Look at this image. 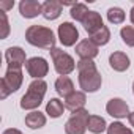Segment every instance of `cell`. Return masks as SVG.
I'll return each instance as SVG.
<instances>
[{"label":"cell","instance_id":"52a82bcc","mask_svg":"<svg viewBox=\"0 0 134 134\" xmlns=\"http://www.w3.org/2000/svg\"><path fill=\"white\" fill-rule=\"evenodd\" d=\"M58 40L65 47H71L76 44V41L79 40V32L76 29V25H73L71 22H62L58 25Z\"/></svg>","mask_w":134,"mask_h":134},{"label":"cell","instance_id":"5b68a950","mask_svg":"<svg viewBox=\"0 0 134 134\" xmlns=\"http://www.w3.org/2000/svg\"><path fill=\"white\" fill-rule=\"evenodd\" d=\"M24 81V74L22 71H16V70H7L5 76L0 81V98L5 99L10 93H14L21 88Z\"/></svg>","mask_w":134,"mask_h":134},{"label":"cell","instance_id":"9c48e42d","mask_svg":"<svg viewBox=\"0 0 134 134\" xmlns=\"http://www.w3.org/2000/svg\"><path fill=\"white\" fill-rule=\"evenodd\" d=\"M5 60L8 63V70H16V71H21V68L27 63L25 60V52L22 47L19 46H13V47H8L5 51Z\"/></svg>","mask_w":134,"mask_h":134},{"label":"cell","instance_id":"6da1fadb","mask_svg":"<svg viewBox=\"0 0 134 134\" xmlns=\"http://www.w3.org/2000/svg\"><path fill=\"white\" fill-rule=\"evenodd\" d=\"M77 71H79V85L85 93H95L101 88L103 77L96 70V65L93 60H79L77 62Z\"/></svg>","mask_w":134,"mask_h":134},{"label":"cell","instance_id":"e0dca14e","mask_svg":"<svg viewBox=\"0 0 134 134\" xmlns=\"http://www.w3.org/2000/svg\"><path fill=\"white\" fill-rule=\"evenodd\" d=\"M55 92H57L60 96L66 98V96H70L73 92H76V90H74L73 81H71L68 76H60V77L55 81Z\"/></svg>","mask_w":134,"mask_h":134},{"label":"cell","instance_id":"83f0119b","mask_svg":"<svg viewBox=\"0 0 134 134\" xmlns=\"http://www.w3.org/2000/svg\"><path fill=\"white\" fill-rule=\"evenodd\" d=\"M2 134H22L19 129H16V128H8V129H5Z\"/></svg>","mask_w":134,"mask_h":134},{"label":"cell","instance_id":"5bb4252c","mask_svg":"<svg viewBox=\"0 0 134 134\" xmlns=\"http://www.w3.org/2000/svg\"><path fill=\"white\" fill-rule=\"evenodd\" d=\"M82 25H84V29H85V32H87L88 35H93V33H96L99 29L104 27V22H103V18H101V14H99L98 11H90V13L85 16Z\"/></svg>","mask_w":134,"mask_h":134},{"label":"cell","instance_id":"d6986e66","mask_svg":"<svg viewBox=\"0 0 134 134\" xmlns=\"http://www.w3.org/2000/svg\"><path fill=\"white\" fill-rule=\"evenodd\" d=\"M107 123L101 115H90L88 121H87V129L93 134H101L104 131H107Z\"/></svg>","mask_w":134,"mask_h":134},{"label":"cell","instance_id":"ffe728a7","mask_svg":"<svg viewBox=\"0 0 134 134\" xmlns=\"http://www.w3.org/2000/svg\"><path fill=\"white\" fill-rule=\"evenodd\" d=\"M65 104L58 99V98H51L46 104V114L51 117V118H58L62 117L63 110H65Z\"/></svg>","mask_w":134,"mask_h":134},{"label":"cell","instance_id":"7c38bea8","mask_svg":"<svg viewBox=\"0 0 134 134\" xmlns=\"http://www.w3.org/2000/svg\"><path fill=\"white\" fill-rule=\"evenodd\" d=\"M19 13L25 19H33L38 14H43V5L36 0H22L19 3Z\"/></svg>","mask_w":134,"mask_h":134},{"label":"cell","instance_id":"7a4b0ae2","mask_svg":"<svg viewBox=\"0 0 134 134\" xmlns=\"http://www.w3.org/2000/svg\"><path fill=\"white\" fill-rule=\"evenodd\" d=\"M25 40L29 44L35 47H43V49H54L55 47V35L49 27L43 25H30L25 30Z\"/></svg>","mask_w":134,"mask_h":134},{"label":"cell","instance_id":"2e32d148","mask_svg":"<svg viewBox=\"0 0 134 134\" xmlns=\"http://www.w3.org/2000/svg\"><path fill=\"white\" fill-rule=\"evenodd\" d=\"M62 11H63L62 2H57V0H47V2L43 3V16L47 21H55L57 18H60Z\"/></svg>","mask_w":134,"mask_h":134},{"label":"cell","instance_id":"4dcf8cb0","mask_svg":"<svg viewBox=\"0 0 134 134\" xmlns=\"http://www.w3.org/2000/svg\"><path fill=\"white\" fill-rule=\"evenodd\" d=\"M132 95H134V82H132Z\"/></svg>","mask_w":134,"mask_h":134},{"label":"cell","instance_id":"7402d4cb","mask_svg":"<svg viewBox=\"0 0 134 134\" xmlns=\"http://www.w3.org/2000/svg\"><path fill=\"white\" fill-rule=\"evenodd\" d=\"M88 13H90V11H88V8H87L85 3H74V5L71 7V11H70L71 18H73L74 21H79V22H84V19H85V16H87Z\"/></svg>","mask_w":134,"mask_h":134},{"label":"cell","instance_id":"277c9868","mask_svg":"<svg viewBox=\"0 0 134 134\" xmlns=\"http://www.w3.org/2000/svg\"><path fill=\"white\" fill-rule=\"evenodd\" d=\"M49 52H51V58L54 62V68L60 76H68L76 70L77 65L70 54H66L65 51H62L58 47H54Z\"/></svg>","mask_w":134,"mask_h":134},{"label":"cell","instance_id":"d4e9b609","mask_svg":"<svg viewBox=\"0 0 134 134\" xmlns=\"http://www.w3.org/2000/svg\"><path fill=\"white\" fill-rule=\"evenodd\" d=\"M107 134H132V131L120 121H112L107 126Z\"/></svg>","mask_w":134,"mask_h":134},{"label":"cell","instance_id":"3957f363","mask_svg":"<svg viewBox=\"0 0 134 134\" xmlns=\"http://www.w3.org/2000/svg\"><path fill=\"white\" fill-rule=\"evenodd\" d=\"M46 90H47V84L43 79H33L29 84L27 93L21 98V109L35 110L36 107H40L46 95Z\"/></svg>","mask_w":134,"mask_h":134},{"label":"cell","instance_id":"8fae6325","mask_svg":"<svg viewBox=\"0 0 134 134\" xmlns=\"http://www.w3.org/2000/svg\"><path fill=\"white\" fill-rule=\"evenodd\" d=\"M98 46L88 40H82L76 44V54L81 57V60H93L98 55Z\"/></svg>","mask_w":134,"mask_h":134},{"label":"cell","instance_id":"cb8c5ba5","mask_svg":"<svg viewBox=\"0 0 134 134\" xmlns=\"http://www.w3.org/2000/svg\"><path fill=\"white\" fill-rule=\"evenodd\" d=\"M120 36L126 46L134 47V25H125L120 30Z\"/></svg>","mask_w":134,"mask_h":134},{"label":"cell","instance_id":"4fadbf2b","mask_svg":"<svg viewBox=\"0 0 134 134\" xmlns=\"http://www.w3.org/2000/svg\"><path fill=\"white\" fill-rule=\"evenodd\" d=\"M109 65H110V68H112L114 71L123 73V71H126V70L129 68L131 62H129V57H128L125 52L117 51V52H112V54L109 55Z\"/></svg>","mask_w":134,"mask_h":134},{"label":"cell","instance_id":"f546056e","mask_svg":"<svg viewBox=\"0 0 134 134\" xmlns=\"http://www.w3.org/2000/svg\"><path fill=\"white\" fill-rule=\"evenodd\" d=\"M129 19H131V24L134 25V7H132L131 11H129Z\"/></svg>","mask_w":134,"mask_h":134},{"label":"cell","instance_id":"44dd1931","mask_svg":"<svg viewBox=\"0 0 134 134\" xmlns=\"http://www.w3.org/2000/svg\"><path fill=\"white\" fill-rule=\"evenodd\" d=\"M109 40H110V30L104 25L103 29H99L96 33H93V35H90V41H93L98 47L99 46H106L107 43H109Z\"/></svg>","mask_w":134,"mask_h":134},{"label":"cell","instance_id":"ac0fdd59","mask_svg":"<svg viewBox=\"0 0 134 134\" xmlns=\"http://www.w3.org/2000/svg\"><path fill=\"white\" fill-rule=\"evenodd\" d=\"M25 125L30 129H40L46 125V115L40 110H32L25 115Z\"/></svg>","mask_w":134,"mask_h":134},{"label":"cell","instance_id":"484cf974","mask_svg":"<svg viewBox=\"0 0 134 134\" xmlns=\"http://www.w3.org/2000/svg\"><path fill=\"white\" fill-rule=\"evenodd\" d=\"M0 19H2V33L0 38L5 40L10 33V24H8V18H7V11H0Z\"/></svg>","mask_w":134,"mask_h":134},{"label":"cell","instance_id":"f1b7e54d","mask_svg":"<svg viewBox=\"0 0 134 134\" xmlns=\"http://www.w3.org/2000/svg\"><path fill=\"white\" fill-rule=\"evenodd\" d=\"M128 120H129V123H131V126H134V112H131V114L128 115Z\"/></svg>","mask_w":134,"mask_h":134},{"label":"cell","instance_id":"603a6c76","mask_svg":"<svg viewBox=\"0 0 134 134\" xmlns=\"http://www.w3.org/2000/svg\"><path fill=\"white\" fill-rule=\"evenodd\" d=\"M125 18H126L125 11L118 7H112V8L107 10V21L110 24H121L125 21Z\"/></svg>","mask_w":134,"mask_h":134},{"label":"cell","instance_id":"4316f807","mask_svg":"<svg viewBox=\"0 0 134 134\" xmlns=\"http://www.w3.org/2000/svg\"><path fill=\"white\" fill-rule=\"evenodd\" d=\"M14 7V2H0V8H2V11L5 10H10Z\"/></svg>","mask_w":134,"mask_h":134},{"label":"cell","instance_id":"8992f818","mask_svg":"<svg viewBox=\"0 0 134 134\" xmlns=\"http://www.w3.org/2000/svg\"><path fill=\"white\" fill-rule=\"evenodd\" d=\"M88 117H90V114L87 109L73 112V115L65 123V132L66 134H85Z\"/></svg>","mask_w":134,"mask_h":134},{"label":"cell","instance_id":"ba28073f","mask_svg":"<svg viewBox=\"0 0 134 134\" xmlns=\"http://www.w3.org/2000/svg\"><path fill=\"white\" fill-rule=\"evenodd\" d=\"M25 70L33 79H43L49 73V63L43 57H32L25 63Z\"/></svg>","mask_w":134,"mask_h":134},{"label":"cell","instance_id":"30bf717a","mask_svg":"<svg viewBox=\"0 0 134 134\" xmlns=\"http://www.w3.org/2000/svg\"><path fill=\"white\" fill-rule=\"evenodd\" d=\"M106 110L110 117L114 118H126L131 112H129V107L126 104V101H123L121 98H112L107 101L106 104Z\"/></svg>","mask_w":134,"mask_h":134},{"label":"cell","instance_id":"9a60e30c","mask_svg":"<svg viewBox=\"0 0 134 134\" xmlns=\"http://www.w3.org/2000/svg\"><path fill=\"white\" fill-rule=\"evenodd\" d=\"M85 103H87V96H85L84 92H73L70 96L65 98V107L71 112L84 109Z\"/></svg>","mask_w":134,"mask_h":134}]
</instances>
